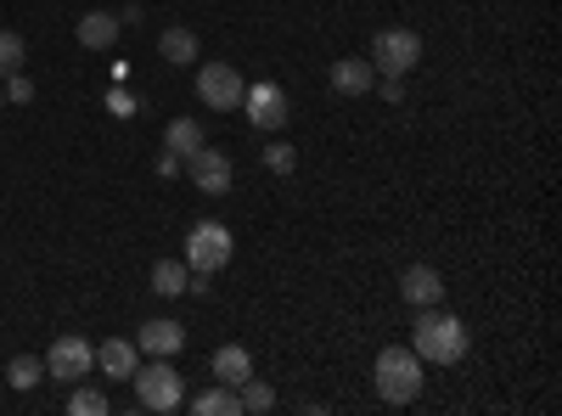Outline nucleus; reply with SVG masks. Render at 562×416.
<instances>
[{
    "instance_id": "nucleus-1",
    "label": "nucleus",
    "mask_w": 562,
    "mask_h": 416,
    "mask_svg": "<svg viewBox=\"0 0 562 416\" xmlns=\"http://www.w3.org/2000/svg\"><path fill=\"white\" fill-rule=\"evenodd\" d=\"M411 349H416L422 366H456V360H467V349H473V333H467L461 315L428 304L411 321Z\"/></svg>"
},
{
    "instance_id": "nucleus-2",
    "label": "nucleus",
    "mask_w": 562,
    "mask_h": 416,
    "mask_svg": "<svg viewBox=\"0 0 562 416\" xmlns=\"http://www.w3.org/2000/svg\"><path fill=\"white\" fill-rule=\"evenodd\" d=\"M371 378H378V394H383L389 405H411V400L422 394V360H416V349L389 344V349L378 355V366H371Z\"/></svg>"
},
{
    "instance_id": "nucleus-3",
    "label": "nucleus",
    "mask_w": 562,
    "mask_h": 416,
    "mask_svg": "<svg viewBox=\"0 0 562 416\" xmlns=\"http://www.w3.org/2000/svg\"><path fill=\"white\" fill-rule=\"evenodd\" d=\"M366 63L378 74H389V79H405L422 63V34L416 29H378L371 34V57Z\"/></svg>"
},
{
    "instance_id": "nucleus-4",
    "label": "nucleus",
    "mask_w": 562,
    "mask_h": 416,
    "mask_svg": "<svg viewBox=\"0 0 562 416\" xmlns=\"http://www.w3.org/2000/svg\"><path fill=\"white\" fill-rule=\"evenodd\" d=\"M135 400L140 411H180L186 405V389H180V372L169 360H153V366H135Z\"/></svg>"
},
{
    "instance_id": "nucleus-5",
    "label": "nucleus",
    "mask_w": 562,
    "mask_h": 416,
    "mask_svg": "<svg viewBox=\"0 0 562 416\" xmlns=\"http://www.w3.org/2000/svg\"><path fill=\"white\" fill-rule=\"evenodd\" d=\"M231 248H237V243H231V231L220 225V220H198L192 231H186V270H225L231 265Z\"/></svg>"
},
{
    "instance_id": "nucleus-6",
    "label": "nucleus",
    "mask_w": 562,
    "mask_h": 416,
    "mask_svg": "<svg viewBox=\"0 0 562 416\" xmlns=\"http://www.w3.org/2000/svg\"><path fill=\"white\" fill-rule=\"evenodd\" d=\"M243 74L231 68V63H203L198 68V97H203V108H214V113H231V108H243Z\"/></svg>"
},
{
    "instance_id": "nucleus-7",
    "label": "nucleus",
    "mask_w": 562,
    "mask_h": 416,
    "mask_svg": "<svg viewBox=\"0 0 562 416\" xmlns=\"http://www.w3.org/2000/svg\"><path fill=\"white\" fill-rule=\"evenodd\" d=\"M90 366H97V349H90L79 333H63L52 349H45V378H57V383H79Z\"/></svg>"
},
{
    "instance_id": "nucleus-8",
    "label": "nucleus",
    "mask_w": 562,
    "mask_h": 416,
    "mask_svg": "<svg viewBox=\"0 0 562 416\" xmlns=\"http://www.w3.org/2000/svg\"><path fill=\"white\" fill-rule=\"evenodd\" d=\"M243 113L254 119V130H281V124H288V90L270 85V79L248 85L243 90Z\"/></svg>"
},
{
    "instance_id": "nucleus-9",
    "label": "nucleus",
    "mask_w": 562,
    "mask_h": 416,
    "mask_svg": "<svg viewBox=\"0 0 562 416\" xmlns=\"http://www.w3.org/2000/svg\"><path fill=\"white\" fill-rule=\"evenodd\" d=\"M186 175H192V187L209 192V198H225V192H231V158L214 153L209 142H203L192 158H186Z\"/></svg>"
},
{
    "instance_id": "nucleus-10",
    "label": "nucleus",
    "mask_w": 562,
    "mask_h": 416,
    "mask_svg": "<svg viewBox=\"0 0 562 416\" xmlns=\"http://www.w3.org/2000/svg\"><path fill=\"white\" fill-rule=\"evenodd\" d=\"M180 344H186V327H180L175 315H158V321H147V327L135 333V349L153 355V360H175Z\"/></svg>"
},
{
    "instance_id": "nucleus-11",
    "label": "nucleus",
    "mask_w": 562,
    "mask_h": 416,
    "mask_svg": "<svg viewBox=\"0 0 562 416\" xmlns=\"http://www.w3.org/2000/svg\"><path fill=\"white\" fill-rule=\"evenodd\" d=\"M400 293H405V304H411V310L445 304V276H439L434 265H411V270L400 276Z\"/></svg>"
},
{
    "instance_id": "nucleus-12",
    "label": "nucleus",
    "mask_w": 562,
    "mask_h": 416,
    "mask_svg": "<svg viewBox=\"0 0 562 416\" xmlns=\"http://www.w3.org/2000/svg\"><path fill=\"white\" fill-rule=\"evenodd\" d=\"M326 79H333L338 97H366V90L378 85V68H371L366 57H344V63H333V74H326Z\"/></svg>"
},
{
    "instance_id": "nucleus-13",
    "label": "nucleus",
    "mask_w": 562,
    "mask_h": 416,
    "mask_svg": "<svg viewBox=\"0 0 562 416\" xmlns=\"http://www.w3.org/2000/svg\"><path fill=\"white\" fill-rule=\"evenodd\" d=\"M254 378V355L243 349V344H225V349H214V383H225V389H243Z\"/></svg>"
},
{
    "instance_id": "nucleus-14",
    "label": "nucleus",
    "mask_w": 562,
    "mask_h": 416,
    "mask_svg": "<svg viewBox=\"0 0 562 416\" xmlns=\"http://www.w3.org/2000/svg\"><path fill=\"white\" fill-rule=\"evenodd\" d=\"M119 12H85L79 18V45H85V52H108V45L119 40Z\"/></svg>"
},
{
    "instance_id": "nucleus-15",
    "label": "nucleus",
    "mask_w": 562,
    "mask_h": 416,
    "mask_svg": "<svg viewBox=\"0 0 562 416\" xmlns=\"http://www.w3.org/2000/svg\"><path fill=\"white\" fill-rule=\"evenodd\" d=\"M97 366H102V378H135V366H140V349L130 338H108L97 349Z\"/></svg>"
},
{
    "instance_id": "nucleus-16",
    "label": "nucleus",
    "mask_w": 562,
    "mask_h": 416,
    "mask_svg": "<svg viewBox=\"0 0 562 416\" xmlns=\"http://www.w3.org/2000/svg\"><path fill=\"white\" fill-rule=\"evenodd\" d=\"M158 57H164L169 68L198 63V34H192V29H164V34H158Z\"/></svg>"
},
{
    "instance_id": "nucleus-17",
    "label": "nucleus",
    "mask_w": 562,
    "mask_h": 416,
    "mask_svg": "<svg viewBox=\"0 0 562 416\" xmlns=\"http://www.w3.org/2000/svg\"><path fill=\"white\" fill-rule=\"evenodd\" d=\"M203 142H209V135H203L198 119H169V130H164V147H169L175 158H192Z\"/></svg>"
},
{
    "instance_id": "nucleus-18",
    "label": "nucleus",
    "mask_w": 562,
    "mask_h": 416,
    "mask_svg": "<svg viewBox=\"0 0 562 416\" xmlns=\"http://www.w3.org/2000/svg\"><path fill=\"white\" fill-rule=\"evenodd\" d=\"M192 411H198V416H243V400H237V389L214 383V389H203V394L192 400Z\"/></svg>"
},
{
    "instance_id": "nucleus-19",
    "label": "nucleus",
    "mask_w": 562,
    "mask_h": 416,
    "mask_svg": "<svg viewBox=\"0 0 562 416\" xmlns=\"http://www.w3.org/2000/svg\"><path fill=\"white\" fill-rule=\"evenodd\" d=\"M153 293H164V299L186 293V259H158L153 265Z\"/></svg>"
},
{
    "instance_id": "nucleus-20",
    "label": "nucleus",
    "mask_w": 562,
    "mask_h": 416,
    "mask_svg": "<svg viewBox=\"0 0 562 416\" xmlns=\"http://www.w3.org/2000/svg\"><path fill=\"white\" fill-rule=\"evenodd\" d=\"M23 63H29V45H23V34H12V29H0V79H12V74H23Z\"/></svg>"
},
{
    "instance_id": "nucleus-21",
    "label": "nucleus",
    "mask_w": 562,
    "mask_h": 416,
    "mask_svg": "<svg viewBox=\"0 0 562 416\" xmlns=\"http://www.w3.org/2000/svg\"><path fill=\"white\" fill-rule=\"evenodd\" d=\"M237 400H243V416H265V411H276V389L259 383V378H248V383L237 389Z\"/></svg>"
},
{
    "instance_id": "nucleus-22",
    "label": "nucleus",
    "mask_w": 562,
    "mask_h": 416,
    "mask_svg": "<svg viewBox=\"0 0 562 416\" xmlns=\"http://www.w3.org/2000/svg\"><path fill=\"white\" fill-rule=\"evenodd\" d=\"M40 378H45V360H40V355H18V360L7 366V383H12V389H34Z\"/></svg>"
},
{
    "instance_id": "nucleus-23",
    "label": "nucleus",
    "mask_w": 562,
    "mask_h": 416,
    "mask_svg": "<svg viewBox=\"0 0 562 416\" xmlns=\"http://www.w3.org/2000/svg\"><path fill=\"white\" fill-rule=\"evenodd\" d=\"M68 411H74V416H102V411H108V394H102V389H79V383H74Z\"/></svg>"
},
{
    "instance_id": "nucleus-24",
    "label": "nucleus",
    "mask_w": 562,
    "mask_h": 416,
    "mask_svg": "<svg viewBox=\"0 0 562 416\" xmlns=\"http://www.w3.org/2000/svg\"><path fill=\"white\" fill-rule=\"evenodd\" d=\"M265 169H270V175H293V169H299V147L270 142V147H265Z\"/></svg>"
},
{
    "instance_id": "nucleus-25",
    "label": "nucleus",
    "mask_w": 562,
    "mask_h": 416,
    "mask_svg": "<svg viewBox=\"0 0 562 416\" xmlns=\"http://www.w3.org/2000/svg\"><path fill=\"white\" fill-rule=\"evenodd\" d=\"M108 113H113V119H135V97H130L124 85H119V90H108Z\"/></svg>"
},
{
    "instance_id": "nucleus-26",
    "label": "nucleus",
    "mask_w": 562,
    "mask_h": 416,
    "mask_svg": "<svg viewBox=\"0 0 562 416\" xmlns=\"http://www.w3.org/2000/svg\"><path fill=\"white\" fill-rule=\"evenodd\" d=\"M7 102H34V79L29 74H12L7 79Z\"/></svg>"
},
{
    "instance_id": "nucleus-27",
    "label": "nucleus",
    "mask_w": 562,
    "mask_h": 416,
    "mask_svg": "<svg viewBox=\"0 0 562 416\" xmlns=\"http://www.w3.org/2000/svg\"><path fill=\"white\" fill-rule=\"evenodd\" d=\"M371 90H383V102H389V108H400V102H405V85H400V79H389V74H383V85H371Z\"/></svg>"
},
{
    "instance_id": "nucleus-28",
    "label": "nucleus",
    "mask_w": 562,
    "mask_h": 416,
    "mask_svg": "<svg viewBox=\"0 0 562 416\" xmlns=\"http://www.w3.org/2000/svg\"><path fill=\"white\" fill-rule=\"evenodd\" d=\"M158 175H164V180H175V175H180V158H175V153H169V147H164V153H158Z\"/></svg>"
},
{
    "instance_id": "nucleus-29",
    "label": "nucleus",
    "mask_w": 562,
    "mask_h": 416,
    "mask_svg": "<svg viewBox=\"0 0 562 416\" xmlns=\"http://www.w3.org/2000/svg\"><path fill=\"white\" fill-rule=\"evenodd\" d=\"M0 108H7V90H0Z\"/></svg>"
}]
</instances>
